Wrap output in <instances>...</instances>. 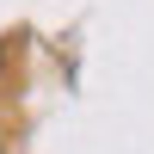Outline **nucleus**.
<instances>
[{
    "mask_svg": "<svg viewBox=\"0 0 154 154\" xmlns=\"http://www.w3.org/2000/svg\"><path fill=\"white\" fill-rule=\"evenodd\" d=\"M6 56H12V37H0V68H6Z\"/></svg>",
    "mask_w": 154,
    "mask_h": 154,
    "instance_id": "nucleus-1",
    "label": "nucleus"
},
{
    "mask_svg": "<svg viewBox=\"0 0 154 154\" xmlns=\"http://www.w3.org/2000/svg\"><path fill=\"white\" fill-rule=\"evenodd\" d=\"M0 154H6V148H0Z\"/></svg>",
    "mask_w": 154,
    "mask_h": 154,
    "instance_id": "nucleus-2",
    "label": "nucleus"
}]
</instances>
